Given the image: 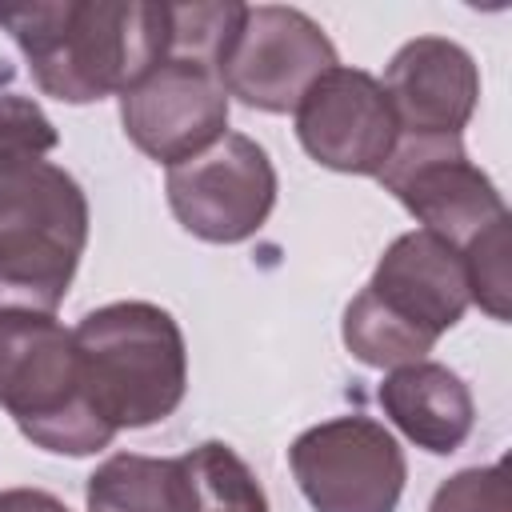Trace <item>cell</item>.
Here are the masks:
<instances>
[{
	"label": "cell",
	"instance_id": "1",
	"mask_svg": "<svg viewBox=\"0 0 512 512\" xmlns=\"http://www.w3.org/2000/svg\"><path fill=\"white\" fill-rule=\"evenodd\" d=\"M0 28L20 44L40 92L64 104L124 92L168 52V4H0Z\"/></svg>",
	"mask_w": 512,
	"mask_h": 512
},
{
	"label": "cell",
	"instance_id": "2",
	"mask_svg": "<svg viewBox=\"0 0 512 512\" xmlns=\"http://www.w3.org/2000/svg\"><path fill=\"white\" fill-rule=\"evenodd\" d=\"M468 304L460 252L424 228L404 232L344 308V344L368 368H404L424 360Z\"/></svg>",
	"mask_w": 512,
	"mask_h": 512
},
{
	"label": "cell",
	"instance_id": "3",
	"mask_svg": "<svg viewBox=\"0 0 512 512\" xmlns=\"http://www.w3.org/2000/svg\"><path fill=\"white\" fill-rule=\"evenodd\" d=\"M84 396L112 428H148L176 412L188 384L180 324L144 300L88 312L76 332Z\"/></svg>",
	"mask_w": 512,
	"mask_h": 512
},
{
	"label": "cell",
	"instance_id": "4",
	"mask_svg": "<svg viewBox=\"0 0 512 512\" xmlns=\"http://www.w3.org/2000/svg\"><path fill=\"white\" fill-rule=\"evenodd\" d=\"M88 244L80 184L48 164H0V312H48L64 300Z\"/></svg>",
	"mask_w": 512,
	"mask_h": 512
},
{
	"label": "cell",
	"instance_id": "5",
	"mask_svg": "<svg viewBox=\"0 0 512 512\" xmlns=\"http://www.w3.org/2000/svg\"><path fill=\"white\" fill-rule=\"evenodd\" d=\"M0 408L60 456L100 452L116 436L84 396L72 332L48 312H0Z\"/></svg>",
	"mask_w": 512,
	"mask_h": 512
},
{
	"label": "cell",
	"instance_id": "6",
	"mask_svg": "<svg viewBox=\"0 0 512 512\" xmlns=\"http://www.w3.org/2000/svg\"><path fill=\"white\" fill-rule=\"evenodd\" d=\"M288 464L316 512H396L408 476L396 436L368 416H336L300 432Z\"/></svg>",
	"mask_w": 512,
	"mask_h": 512
},
{
	"label": "cell",
	"instance_id": "7",
	"mask_svg": "<svg viewBox=\"0 0 512 512\" xmlns=\"http://www.w3.org/2000/svg\"><path fill=\"white\" fill-rule=\"evenodd\" d=\"M336 64V48L312 16L284 4H256L244 8L216 72L224 92L248 108L296 112L300 96Z\"/></svg>",
	"mask_w": 512,
	"mask_h": 512
},
{
	"label": "cell",
	"instance_id": "8",
	"mask_svg": "<svg viewBox=\"0 0 512 512\" xmlns=\"http://www.w3.org/2000/svg\"><path fill=\"white\" fill-rule=\"evenodd\" d=\"M376 180L456 252L508 216L496 184L464 156L460 136H400Z\"/></svg>",
	"mask_w": 512,
	"mask_h": 512
},
{
	"label": "cell",
	"instance_id": "9",
	"mask_svg": "<svg viewBox=\"0 0 512 512\" xmlns=\"http://www.w3.org/2000/svg\"><path fill=\"white\" fill-rule=\"evenodd\" d=\"M168 204L172 216L208 244L248 240L276 204L272 160L256 140L224 132L192 160L168 168Z\"/></svg>",
	"mask_w": 512,
	"mask_h": 512
},
{
	"label": "cell",
	"instance_id": "10",
	"mask_svg": "<svg viewBox=\"0 0 512 512\" xmlns=\"http://www.w3.org/2000/svg\"><path fill=\"white\" fill-rule=\"evenodd\" d=\"M120 124L128 140L156 164H180L224 136L228 92L216 68L164 56L120 92Z\"/></svg>",
	"mask_w": 512,
	"mask_h": 512
},
{
	"label": "cell",
	"instance_id": "11",
	"mask_svg": "<svg viewBox=\"0 0 512 512\" xmlns=\"http://www.w3.org/2000/svg\"><path fill=\"white\" fill-rule=\"evenodd\" d=\"M296 136L316 164L376 176L400 140V124L376 76L336 64L300 96Z\"/></svg>",
	"mask_w": 512,
	"mask_h": 512
},
{
	"label": "cell",
	"instance_id": "12",
	"mask_svg": "<svg viewBox=\"0 0 512 512\" xmlns=\"http://www.w3.org/2000/svg\"><path fill=\"white\" fill-rule=\"evenodd\" d=\"M380 88L400 136H460L480 96V72L460 44L416 36L392 56Z\"/></svg>",
	"mask_w": 512,
	"mask_h": 512
},
{
	"label": "cell",
	"instance_id": "13",
	"mask_svg": "<svg viewBox=\"0 0 512 512\" xmlns=\"http://www.w3.org/2000/svg\"><path fill=\"white\" fill-rule=\"evenodd\" d=\"M380 404L408 440H416L436 456L456 452L476 420L468 384L452 368L432 360L392 368L388 380L380 384Z\"/></svg>",
	"mask_w": 512,
	"mask_h": 512
},
{
	"label": "cell",
	"instance_id": "14",
	"mask_svg": "<svg viewBox=\"0 0 512 512\" xmlns=\"http://www.w3.org/2000/svg\"><path fill=\"white\" fill-rule=\"evenodd\" d=\"M88 512H188V476L180 456L156 460L120 452L88 476Z\"/></svg>",
	"mask_w": 512,
	"mask_h": 512
},
{
	"label": "cell",
	"instance_id": "15",
	"mask_svg": "<svg viewBox=\"0 0 512 512\" xmlns=\"http://www.w3.org/2000/svg\"><path fill=\"white\" fill-rule=\"evenodd\" d=\"M188 476V512H268L256 472L220 440L180 456Z\"/></svg>",
	"mask_w": 512,
	"mask_h": 512
},
{
	"label": "cell",
	"instance_id": "16",
	"mask_svg": "<svg viewBox=\"0 0 512 512\" xmlns=\"http://www.w3.org/2000/svg\"><path fill=\"white\" fill-rule=\"evenodd\" d=\"M248 4L216 0V4H168V52L172 60H192L204 68H220V56L240 28Z\"/></svg>",
	"mask_w": 512,
	"mask_h": 512
},
{
	"label": "cell",
	"instance_id": "17",
	"mask_svg": "<svg viewBox=\"0 0 512 512\" xmlns=\"http://www.w3.org/2000/svg\"><path fill=\"white\" fill-rule=\"evenodd\" d=\"M464 276L468 296L496 320H508V296H512V260H508V216H500L492 228H484L464 252Z\"/></svg>",
	"mask_w": 512,
	"mask_h": 512
},
{
	"label": "cell",
	"instance_id": "18",
	"mask_svg": "<svg viewBox=\"0 0 512 512\" xmlns=\"http://www.w3.org/2000/svg\"><path fill=\"white\" fill-rule=\"evenodd\" d=\"M56 128L40 112L36 100L0 92V164H20V160H40L44 152L56 148Z\"/></svg>",
	"mask_w": 512,
	"mask_h": 512
},
{
	"label": "cell",
	"instance_id": "19",
	"mask_svg": "<svg viewBox=\"0 0 512 512\" xmlns=\"http://www.w3.org/2000/svg\"><path fill=\"white\" fill-rule=\"evenodd\" d=\"M428 512H512V488L504 464L456 472L436 488Z\"/></svg>",
	"mask_w": 512,
	"mask_h": 512
},
{
	"label": "cell",
	"instance_id": "20",
	"mask_svg": "<svg viewBox=\"0 0 512 512\" xmlns=\"http://www.w3.org/2000/svg\"><path fill=\"white\" fill-rule=\"evenodd\" d=\"M0 512H68V508L40 488H8L0 492Z\"/></svg>",
	"mask_w": 512,
	"mask_h": 512
}]
</instances>
